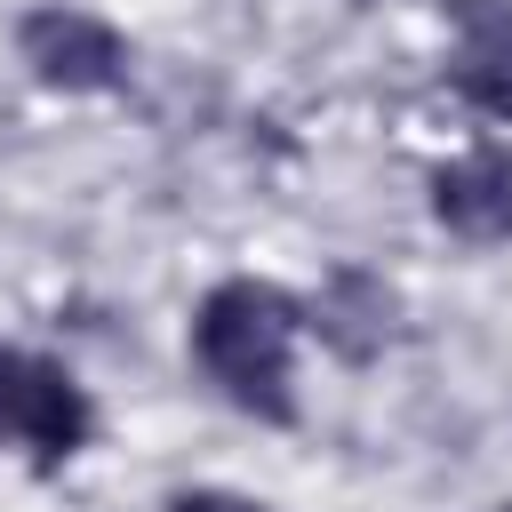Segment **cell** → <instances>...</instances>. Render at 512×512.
<instances>
[{
	"instance_id": "obj_1",
	"label": "cell",
	"mask_w": 512,
	"mask_h": 512,
	"mask_svg": "<svg viewBox=\"0 0 512 512\" xmlns=\"http://www.w3.org/2000/svg\"><path fill=\"white\" fill-rule=\"evenodd\" d=\"M296 336L304 296L272 280H216L192 312V360L256 424H296Z\"/></svg>"
},
{
	"instance_id": "obj_4",
	"label": "cell",
	"mask_w": 512,
	"mask_h": 512,
	"mask_svg": "<svg viewBox=\"0 0 512 512\" xmlns=\"http://www.w3.org/2000/svg\"><path fill=\"white\" fill-rule=\"evenodd\" d=\"M448 24V88L480 120H512V0H448Z\"/></svg>"
},
{
	"instance_id": "obj_6",
	"label": "cell",
	"mask_w": 512,
	"mask_h": 512,
	"mask_svg": "<svg viewBox=\"0 0 512 512\" xmlns=\"http://www.w3.org/2000/svg\"><path fill=\"white\" fill-rule=\"evenodd\" d=\"M304 328L336 352V360H376L392 344V288L360 264H336L320 280V296L304 304Z\"/></svg>"
},
{
	"instance_id": "obj_2",
	"label": "cell",
	"mask_w": 512,
	"mask_h": 512,
	"mask_svg": "<svg viewBox=\"0 0 512 512\" xmlns=\"http://www.w3.org/2000/svg\"><path fill=\"white\" fill-rule=\"evenodd\" d=\"M88 440H96V408L80 376L48 352L0 344V448H24L32 472H64Z\"/></svg>"
},
{
	"instance_id": "obj_5",
	"label": "cell",
	"mask_w": 512,
	"mask_h": 512,
	"mask_svg": "<svg viewBox=\"0 0 512 512\" xmlns=\"http://www.w3.org/2000/svg\"><path fill=\"white\" fill-rule=\"evenodd\" d=\"M432 216L472 248H504L512 240V152L480 144V152L448 160L432 176Z\"/></svg>"
},
{
	"instance_id": "obj_7",
	"label": "cell",
	"mask_w": 512,
	"mask_h": 512,
	"mask_svg": "<svg viewBox=\"0 0 512 512\" xmlns=\"http://www.w3.org/2000/svg\"><path fill=\"white\" fill-rule=\"evenodd\" d=\"M168 512H264V504L232 496V488H184V496H168Z\"/></svg>"
},
{
	"instance_id": "obj_3",
	"label": "cell",
	"mask_w": 512,
	"mask_h": 512,
	"mask_svg": "<svg viewBox=\"0 0 512 512\" xmlns=\"http://www.w3.org/2000/svg\"><path fill=\"white\" fill-rule=\"evenodd\" d=\"M16 56L56 96H104V88L128 80V40L88 8H32L16 24Z\"/></svg>"
}]
</instances>
